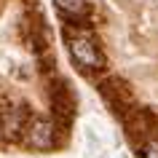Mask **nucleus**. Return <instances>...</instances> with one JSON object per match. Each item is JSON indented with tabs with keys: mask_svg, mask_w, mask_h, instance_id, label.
Masks as SVG:
<instances>
[{
	"mask_svg": "<svg viewBox=\"0 0 158 158\" xmlns=\"http://www.w3.org/2000/svg\"><path fill=\"white\" fill-rule=\"evenodd\" d=\"M67 48H70V56L81 70H102L105 67V56L102 51L97 48V43L89 38V35H70L67 38Z\"/></svg>",
	"mask_w": 158,
	"mask_h": 158,
	"instance_id": "1",
	"label": "nucleus"
},
{
	"mask_svg": "<svg viewBox=\"0 0 158 158\" xmlns=\"http://www.w3.org/2000/svg\"><path fill=\"white\" fill-rule=\"evenodd\" d=\"M24 142L30 148H35V150H48V148H54V142H56V131H54V126H51L48 121L35 118L32 123L27 126V131H24Z\"/></svg>",
	"mask_w": 158,
	"mask_h": 158,
	"instance_id": "2",
	"label": "nucleus"
},
{
	"mask_svg": "<svg viewBox=\"0 0 158 158\" xmlns=\"http://www.w3.org/2000/svg\"><path fill=\"white\" fill-rule=\"evenodd\" d=\"M102 97L113 105V107H123V102H129V86L123 83V81H118V78H110V81H105V83L99 86Z\"/></svg>",
	"mask_w": 158,
	"mask_h": 158,
	"instance_id": "3",
	"label": "nucleus"
},
{
	"mask_svg": "<svg viewBox=\"0 0 158 158\" xmlns=\"http://www.w3.org/2000/svg\"><path fill=\"white\" fill-rule=\"evenodd\" d=\"M54 3L64 16H83L86 14V0H54Z\"/></svg>",
	"mask_w": 158,
	"mask_h": 158,
	"instance_id": "4",
	"label": "nucleus"
},
{
	"mask_svg": "<svg viewBox=\"0 0 158 158\" xmlns=\"http://www.w3.org/2000/svg\"><path fill=\"white\" fill-rule=\"evenodd\" d=\"M139 156L142 158H158V139H148L145 145H142Z\"/></svg>",
	"mask_w": 158,
	"mask_h": 158,
	"instance_id": "5",
	"label": "nucleus"
}]
</instances>
